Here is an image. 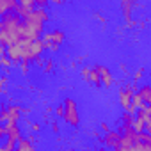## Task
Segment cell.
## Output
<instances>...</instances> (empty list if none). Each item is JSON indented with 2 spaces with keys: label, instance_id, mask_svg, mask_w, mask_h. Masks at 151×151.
<instances>
[{
  "label": "cell",
  "instance_id": "6",
  "mask_svg": "<svg viewBox=\"0 0 151 151\" xmlns=\"http://www.w3.org/2000/svg\"><path fill=\"white\" fill-rule=\"evenodd\" d=\"M137 94L142 98V101L146 103V105H149L151 107V86H142V87H139V91H137Z\"/></svg>",
  "mask_w": 151,
  "mask_h": 151
},
{
  "label": "cell",
  "instance_id": "15",
  "mask_svg": "<svg viewBox=\"0 0 151 151\" xmlns=\"http://www.w3.org/2000/svg\"><path fill=\"white\" fill-rule=\"evenodd\" d=\"M55 112H57V116H64V105H59L55 109Z\"/></svg>",
  "mask_w": 151,
  "mask_h": 151
},
{
  "label": "cell",
  "instance_id": "10",
  "mask_svg": "<svg viewBox=\"0 0 151 151\" xmlns=\"http://www.w3.org/2000/svg\"><path fill=\"white\" fill-rule=\"evenodd\" d=\"M133 123H135V116L124 112L123 117H121V126H133Z\"/></svg>",
  "mask_w": 151,
  "mask_h": 151
},
{
  "label": "cell",
  "instance_id": "3",
  "mask_svg": "<svg viewBox=\"0 0 151 151\" xmlns=\"http://www.w3.org/2000/svg\"><path fill=\"white\" fill-rule=\"evenodd\" d=\"M45 50V45H43V39H37V41H32L29 45V52H27V59L25 62H30V60H39L41 59V53Z\"/></svg>",
  "mask_w": 151,
  "mask_h": 151
},
{
  "label": "cell",
  "instance_id": "17",
  "mask_svg": "<svg viewBox=\"0 0 151 151\" xmlns=\"http://www.w3.org/2000/svg\"><path fill=\"white\" fill-rule=\"evenodd\" d=\"M39 130H41V128H39V124H37V123H34V124H32V132H39Z\"/></svg>",
  "mask_w": 151,
  "mask_h": 151
},
{
  "label": "cell",
  "instance_id": "5",
  "mask_svg": "<svg viewBox=\"0 0 151 151\" xmlns=\"http://www.w3.org/2000/svg\"><path fill=\"white\" fill-rule=\"evenodd\" d=\"M119 140H121V133H119V130H110L109 133H105V137H103V142H105V146L107 147H116L117 144H119Z\"/></svg>",
  "mask_w": 151,
  "mask_h": 151
},
{
  "label": "cell",
  "instance_id": "19",
  "mask_svg": "<svg viewBox=\"0 0 151 151\" xmlns=\"http://www.w3.org/2000/svg\"><path fill=\"white\" fill-rule=\"evenodd\" d=\"M96 151H107V149H103V147H100V149H96Z\"/></svg>",
  "mask_w": 151,
  "mask_h": 151
},
{
  "label": "cell",
  "instance_id": "14",
  "mask_svg": "<svg viewBox=\"0 0 151 151\" xmlns=\"http://www.w3.org/2000/svg\"><path fill=\"white\" fill-rule=\"evenodd\" d=\"M142 75H144V69H137V73L133 75V82H137V80L142 77Z\"/></svg>",
  "mask_w": 151,
  "mask_h": 151
},
{
  "label": "cell",
  "instance_id": "1",
  "mask_svg": "<svg viewBox=\"0 0 151 151\" xmlns=\"http://www.w3.org/2000/svg\"><path fill=\"white\" fill-rule=\"evenodd\" d=\"M62 105H64V116H62L64 121L69 126L77 128L80 124V114H78V107H77V103H75V100L73 98H66Z\"/></svg>",
  "mask_w": 151,
  "mask_h": 151
},
{
  "label": "cell",
  "instance_id": "4",
  "mask_svg": "<svg viewBox=\"0 0 151 151\" xmlns=\"http://www.w3.org/2000/svg\"><path fill=\"white\" fill-rule=\"evenodd\" d=\"M98 71H100V78H101V86L103 87H112L114 84V77H112V73L107 66H101L98 64Z\"/></svg>",
  "mask_w": 151,
  "mask_h": 151
},
{
  "label": "cell",
  "instance_id": "13",
  "mask_svg": "<svg viewBox=\"0 0 151 151\" xmlns=\"http://www.w3.org/2000/svg\"><path fill=\"white\" fill-rule=\"evenodd\" d=\"M52 68H53V62H52V60H46V62H45V71H46V73H50V71H52Z\"/></svg>",
  "mask_w": 151,
  "mask_h": 151
},
{
  "label": "cell",
  "instance_id": "7",
  "mask_svg": "<svg viewBox=\"0 0 151 151\" xmlns=\"http://www.w3.org/2000/svg\"><path fill=\"white\" fill-rule=\"evenodd\" d=\"M135 6V2H132V0H123L121 2V9H123V16L126 18V22L132 20V7Z\"/></svg>",
  "mask_w": 151,
  "mask_h": 151
},
{
  "label": "cell",
  "instance_id": "9",
  "mask_svg": "<svg viewBox=\"0 0 151 151\" xmlns=\"http://www.w3.org/2000/svg\"><path fill=\"white\" fill-rule=\"evenodd\" d=\"M89 84H93V86H96V87H100V86H101V78H100L98 66L91 68V78H89Z\"/></svg>",
  "mask_w": 151,
  "mask_h": 151
},
{
  "label": "cell",
  "instance_id": "16",
  "mask_svg": "<svg viewBox=\"0 0 151 151\" xmlns=\"http://www.w3.org/2000/svg\"><path fill=\"white\" fill-rule=\"evenodd\" d=\"M101 130H103L105 133H109V132H110V128H109V124H107V123H101Z\"/></svg>",
  "mask_w": 151,
  "mask_h": 151
},
{
  "label": "cell",
  "instance_id": "11",
  "mask_svg": "<svg viewBox=\"0 0 151 151\" xmlns=\"http://www.w3.org/2000/svg\"><path fill=\"white\" fill-rule=\"evenodd\" d=\"M0 57H2V66H4V69H6V71H7L11 66H16V64H14V62H13L9 57H7V53H2Z\"/></svg>",
  "mask_w": 151,
  "mask_h": 151
},
{
  "label": "cell",
  "instance_id": "12",
  "mask_svg": "<svg viewBox=\"0 0 151 151\" xmlns=\"http://www.w3.org/2000/svg\"><path fill=\"white\" fill-rule=\"evenodd\" d=\"M80 75H82V78L86 82H89V78H91V68H87V66L80 68Z\"/></svg>",
  "mask_w": 151,
  "mask_h": 151
},
{
  "label": "cell",
  "instance_id": "2",
  "mask_svg": "<svg viewBox=\"0 0 151 151\" xmlns=\"http://www.w3.org/2000/svg\"><path fill=\"white\" fill-rule=\"evenodd\" d=\"M41 39H43L45 50H50V52H57V50L60 48V45L64 43L66 36H64V32H62L60 29H53V30L46 32V34H45Z\"/></svg>",
  "mask_w": 151,
  "mask_h": 151
},
{
  "label": "cell",
  "instance_id": "20",
  "mask_svg": "<svg viewBox=\"0 0 151 151\" xmlns=\"http://www.w3.org/2000/svg\"><path fill=\"white\" fill-rule=\"evenodd\" d=\"M62 151H75V149H62Z\"/></svg>",
  "mask_w": 151,
  "mask_h": 151
},
{
  "label": "cell",
  "instance_id": "18",
  "mask_svg": "<svg viewBox=\"0 0 151 151\" xmlns=\"http://www.w3.org/2000/svg\"><path fill=\"white\" fill-rule=\"evenodd\" d=\"M52 130L57 133V132H59V124H57V123H53V124H52Z\"/></svg>",
  "mask_w": 151,
  "mask_h": 151
},
{
  "label": "cell",
  "instance_id": "8",
  "mask_svg": "<svg viewBox=\"0 0 151 151\" xmlns=\"http://www.w3.org/2000/svg\"><path fill=\"white\" fill-rule=\"evenodd\" d=\"M14 151H34V144H32L30 139H22Z\"/></svg>",
  "mask_w": 151,
  "mask_h": 151
}]
</instances>
